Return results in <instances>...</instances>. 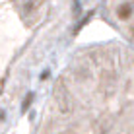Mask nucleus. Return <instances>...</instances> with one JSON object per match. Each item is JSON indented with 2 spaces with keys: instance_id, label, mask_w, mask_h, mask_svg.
<instances>
[{
  "instance_id": "f257e3e1",
  "label": "nucleus",
  "mask_w": 134,
  "mask_h": 134,
  "mask_svg": "<svg viewBox=\"0 0 134 134\" xmlns=\"http://www.w3.org/2000/svg\"><path fill=\"white\" fill-rule=\"evenodd\" d=\"M58 107L64 115H68L72 111V101H70V95H68V91H62V93H58Z\"/></svg>"
},
{
  "instance_id": "f03ea898",
  "label": "nucleus",
  "mask_w": 134,
  "mask_h": 134,
  "mask_svg": "<svg viewBox=\"0 0 134 134\" xmlns=\"http://www.w3.org/2000/svg\"><path fill=\"white\" fill-rule=\"evenodd\" d=\"M117 16H119V20H130V16H132V6L128 2H122L121 6L117 8Z\"/></svg>"
},
{
  "instance_id": "7ed1b4c3",
  "label": "nucleus",
  "mask_w": 134,
  "mask_h": 134,
  "mask_svg": "<svg viewBox=\"0 0 134 134\" xmlns=\"http://www.w3.org/2000/svg\"><path fill=\"white\" fill-rule=\"evenodd\" d=\"M33 97H35L33 93H27V95H25L24 103H21V111H27V109H29V105H31V101H33Z\"/></svg>"
},
{
  "instance_id": "20e7f679",
  "label": "nucleus",
  "mask_w": 134,
  "mask_h": 134,
  "mask_svg": "<svg viewBox=\"0 0 134 134\" xmlns=\"http://www.w3.org/2000/svg\"><path fill=\"white\" fill-rule=\"evenodd\" d=\"M4 117H6V113H4V111H2V109H0V121H2V119H4Z\"/></svg>"
},
{
  "instance_id": "39448f33",
  "label": "nucleus",
  "mask_w": 134,
  "mask_h": 134,
  "mask_svg": "<svg viewBox=\"0 0 134 134\" xmlns=\"http://www.w3.org/2000/svg\"><path fill=\"white\" fill-rule=\"evenodd\" d=\"M132 35H134V25H132Z\"/></svg>"
}]
</instances>
